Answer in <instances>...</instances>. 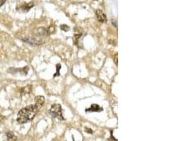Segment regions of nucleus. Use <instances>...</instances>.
<instances>
[{"instance_id":"obj_1","label":"nucleus","mask_w":189,"mask_h":141,"mask_svg":"<svg viewBox=\"0 0 189 141\" xmlns=\"http://www.w3.org/2000/svg\"><path fill=\"white\" fill-rule=\"evenodd\" d=\"M40 109L35 105H32L21 109L17 114L16 121L23 124L32 121Z\"/></svg>"},{"instance_id":"obj_2","label":"nucleus","mask_w":189,"mask_h":141,"mask_svg":"<svg viewBox=\"0 0 189 141\" xmlns=\"http://www.w3.org/2000/svg\"><path fill=\"white\" fill-rule=\"evenodd\" d=\"M50 113L52 117L57 118L60 120H64V118L62 117V114L61 106L58 105V104H55V105H52L50 109Z\"/></svg>"},{"instance_id":"obj_3","label":"nucleus","mask_w":189,"mask_h":141,"mask_svg":"<svg viewBox=\"0 0 189 141\" xmlns=\"http://www.w3.org/2000/svg\"><path fill=\"white\" fill-rule=\"evenodd\" d=\"M34 6V2H29V3H23V4L19 5V7H16V10L21 12H27L30 9L32 8Z\"/></svg>"},{"instance_id":"obj_4","label":"nucleus","mask_w":189,"mask_h":141,"mask_svg":"<svg viewBox=\"0 0 189 141\" xmlns=\"http://www.w3.org/2000/svg\"><path fill=\"white\" fill-rule=\"evenodd\" d=\"M96 16L97 20L101 23H106L107 21V18L106 14L103 11H101V9H98L96 11Z\"/></svg>"},{"instance_id":"obj_5","label":"nucleus","mask_w":189,"mask_h":141,"mask_svg":"<svg viewBox=\"0 0 189 141\" xmlns=\"http://www.w3.org/2000/svg\"><path fill=\"white\" fill-rule=\"evenodd\" d=\"M102 110V107H101L96 104H93V105H91L89 108L86 109V112H100Z\"/></svg>"},{"instance_id":"obj_6","label":"nucleus","mask_w":189,"mask_h":141,"mask_svg":"<svg viewBox=\"0 0 189 141\" xmlns=\"http://www.w3.org/2000/svg\"><path fill=\"white\" fill-rule=\"evenodd\" d=\"M45 102V98L43 96H37V97L35 98V105H36L38 108H41Z\"/></svg>"},{"instance_id":"obj_7","label":"nucleus","mask_w":189,"mask_h":141,"mask_svg":"<svg viewBox=\"0 0 189 141\" xmlns=\"http://www.w3.org/2000/svg\"><path fill=\"white\" fill-rule=\"evenodd\" d=\"M7 136L8 140H17L16 136H15V135L13 134L12 132L7 133Z\"/></svg>"},{"instance_id":"obj_8","label":"nucleus","mask_w":189,"mask_h":141,"mask_svg":"<svg viewBox=\"0 0 189 141\" xmlns=\"http://www.w3.org/2000/svg\"><path fill=\"white\" fill-rule=\"evenodd\" d=\"M56 67H57V73H55V74L54 75V77H56V76H60V68H61V65L60 64H57V66H56Z\"/></svg>"},{"instance_id":"obj_9","label":"nucleus","mask_w":189,"mask_h":141,"mask_svg":"<svg viewBox=\"0 0 189 141\" xmlns=\"http://www.w3.org/2000/svg\"><path fill=\"white\" fill-rule=\"evenodd\" d=\"M60 28H61L62 30H65V32H67L68 30H69V28L67 26V25H62V26H60Z\"/></svg>"},{"instance_id":"obj_10","label":"nucleus","mask_w":189,"mask_h":141,"mask_svg":"<svg viewBox=\"0 0 189 141\" xmlns=\"http://www.w3.org/2000/svg\"><path fill=\"white\" fill-rule=\"evenodd\" d=\"M6 1H7V0H0V7H2V6L4 4Z\"/></svg>"},{"instance_id":"obj_11","label":"nucleus","mask_w":189,"mask_h":141,"mask_svg":"<svg viewBox=\"0 0 189 141\" xmlns=\"http://www.w3.org/2000/svg\"><path fill=\"white\" fill-rule=\"evenodd\" d=\"M85 131L86 132H88L89 133H93L92 130H91V129H90V128H85Z\"/></svg>"},{"instance_id":"obj_12","label":"nucleus","mask_w":189,"mask_h":141,"mask_svg":"<svg viewBox=\"0 0 189 141\" xmlns=\"http://www.w3.org/2000/svg\"><path fill=\"white\" fill-rule=\"evenodd\" d=\"M5 119V117H4L3 116L0 115V122H2V121Z\"/></svg>"},{"instance_id":"obj_13","label":"nucleus","mask_w":189,"mask_h":141,"mask_svg":"<svg viewBox=\"0 0 189 141\" xmlns=\"http://www.w3.org/2000/svg\"><path fill=\"white\" fill-rule=\"evenodd\" d=\"M116 61V65H118V55H116V59L115 58V61Z\"/></svg>"},{"instance_id":"obj_14","label":"nucleus","mask_w":189,"mask_h":141,"mask_svg":"<svg viewBox=\"0 0 189 141\" xmlns=\"http://www.w3.org/2000/svg\"><path fill=\"white\" fill-rule=\"evenodd\" d=\"M112 23H113V24H114V26H115V27L117 26H116V23L114 22V20H112Z\"/></svg>"},{"instance_id":"obj_15","label":"nucleus","mask_w":189,"mask_h":141,"mask_svg":"<svg viewBox=\"0 0 189 141\" xmlns=\"http://www.w3.org/2000/svg\"><path fill=\"white\" fill-rule=\"evenodd\" d=\"M93 1H98V0H93Z\"/></svg>"}]
</instances>
